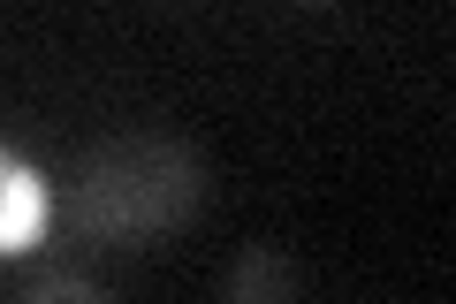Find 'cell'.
<instances>
[{
  "mask_svg": "<svg viewBox=\"0 0 456 304\" xmlns=\"http://www.w3.org/2000/svg\"><path fill=\"white\" fill-rule=\"evenodd\" d=\"M16 304H114V289L92 282V274H77V267H46Z\"/></svg>",
  "mask_w": 456,
  "mask_h": 304,
  "instance_id": "obj_3",
  "label": "cell"
},
{
  "mask_svg": "<svg viewBox=\"0 0 456 304\" xmlns=\"http://www.w3.org/2000/svg\"><path fill=\"white\" fill-rule=\"evenodd\" d=\"M213 168L191 137L175 129H114L69 168V221L92 243L114 251H145L167 243L206 213Z\"/></svg>",
  "mask_w": 456,
  "mask_h": 304,
  "instance_id": "obj_1",
  "label": "cell"
},
{
  "mask_svg": "<svg viewBox=\"0 0 456 304\" xmlns=\"http://www.w3.org/2000/svg\"><path fill=\"white\" fill-rule=\"evenodd\" d=\"M221 304H305V274L281 243H244L221 267Z\"/></svg>",
  "mask_w": 456,
  "mask_h": 304,
  "instance_id": "obj_2",
  "label": "cell"
},
{
  "mask_svg": "<svg viewBox=\"0 0 456 304\" xmlns=\"http://www.w3.org/2000/svg\"><path fill=\"white\" fill-rule=\"evenodd\" d=\"M31 221H38L31 168H16V160H8V243H31Z\"/></svg>",
  "mask_w": 456,
  "mask_h": 304,
  "instance_id": "obj_4",
  "label": "cell"
}]
</instances>
